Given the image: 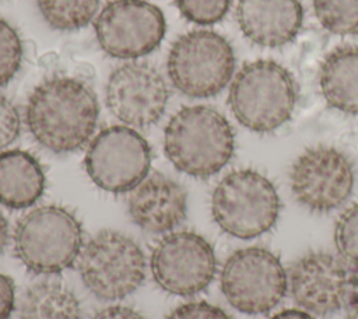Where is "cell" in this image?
Listing matches in <instances>:
<instances>
[{"label": "cell", "instance_id": "15", "mask_svg": "<svg viewBox=\"0 0 358 319\" xmlns=\"http://www.w3.org/2000/svg\"><path fill=\"white\" fill-rule=\"evenodd\" d=\"M127 213L144 232L166 235L186 220L187 193L175 179L151 172L129 192Z\"/></svg>", "mask_w": 358, "mask_h": 319}, {"label": "cell", "instance_id": "19", "mask_svg": "<svg viewBox=\"0 0 358 319\" xmlns=\"http://www.w3.org/2000/svg\"><path fill=\"white\" fill-rule=\"evenodd\" d=\"M18 319H81V305L71 288L55 280H41L25 288Z\"/></svg>", "mask_w": 358, "mask_h": 319}, {"label": "cell", "instance_id": "14", "mask_svg": "<svg viewBox=\"0 0 358 319\" xmlns=\"http://www.w3.org/2000/svg\"><path fill=\"white\" fill-rule=\"evenodd\" d=\"M289 186L302 207L312 213H329L344 204L352 192V162L334 147L308 148L291 166Z\"/></svg>", "mask_w": 358, "mask_h": 319}, {"label": "cell", "instance_id": "17", "mask_svg": "<svg viewBox=\"0 0 358 319\" xmlns=\"http://www.w3.org/2000/svg\"><path fill=\"white\" fill-rule=\"evenodd\" d=\"M46 178L41 162L24 150L0 153V204L10 210L32 207L43 194Z\"/></svg>", "mask_w": 358, "mask_h": 319}, {"label": "cell", "instance_id": "4", "mask_svg": "<svg viewBox=\"0 0 358 319\" xmlns=\"http://www.w3.org/2000/svg\"><path fill=\"white\" fill-rule=\"evenodd\" d=\"M296 84L292 74L273 60L246 63L234 77L228 104L236 120L256 133H270L292 115Z\"/></svg>", "mask_w": 358, "mask_h": 319}, {"label": "cell", "instance_id": "22", "mask_svg": "<svg viewBox=\"0 0 358 319\" xmlns=\"http://www.w3.org/2000/svg\"><path fill=\"white\" fill-rule=\"evenodd\" d=\"M24 56L22 41L17 29L0 18V87L8 84L18 73Z\"/></svg>", "mask_w": 358, "mask_h": 319}, {"label": "cell", "instance_id": "1", "mask_svg": "<svg viewBox=\"0 0 358 319\" xmlns=\"http://www.w3.org/2000/svg\"><path fill=\"white\" fill-rule=\"evenodd\" d=\"M99 118L96 94L84 80L53 76L39 83L25 105V125L48 151L76 153L88 144Z\"/></svg>", "mask_w": 358, "mask_h": 319}, {"label": "cell", "instance_id": "25", "mask_svg": "<svg viewBox=\"0 0 358 319\" xmlns=\"http://www.w3.org/2000/svg\"><path fill=\"white\" fill-rule=\"evenodd\" d=\"M21 116L15 104L0 94V153L11 146L20 136Z\"/></svg>", "mask_w": 358, "mask_h": 319}, {"label": "cell", "instance_id": "16", "mask_svg": "<svg viewBox=\"0 0 358 319\" xmlns=\"http://www.w3.org/2000/svg\"><path fill=\"white\" fill-rule=\"evenodd\" d=\"M236 21L250 42L278 48L298 35L303 8L299 0H239Z\"/></svg>", "mask_w": 358, "mask_h": 319}, {"label": "cell", "instance_id": "27", "mask_svg": "<svg viewBox=\"0 0 358 319\" xmlns=\"http://www.w3.org/2000/svg\"><path fill=\"white\" fill-rule=\"evenodd\" d=\"M15 309L14 281L0 271V319H8Z\"/></svg>", "mask_w": 358, "mask_h": 319}, {"label": "cell", "instance_id": "26", "mask_svg": "<svg viewBox=\"0 0 358 319\" xmlns=\"http://www.w3.org/2000/svg\"><path fill=\"white\" fill-rule=\"evenodd\" d=\"M165 319H232L224 309L206 301L186 302L175 308Z\"/></svg>", "mask_w": 358, "mask_h": 319}, {"label": "cell", "instance_id": "31", "mask_svg": "<svg viewBox=\"0 0 358 319\" xmlns=\"http://www.w3.org/2000/svg\"><path fill=\"white\" fill-rule=\"evenodd\" d=\"M345 319H358V295L347 305Z\"/></svg>", "mask_w": 358, "mask_h": 319}, {"label": "cell", "instance_id": "9", "mask_svg": "<svg viewBox=\"0 0 358 319\" xmlns=\"http://www.w3.org/2000/svg\"><path fill=\"white\" fill-rule=\"evenodd\" d=\"M151 160V147L136 129L113 125L91 139L84 166L92 183L117 194L131 192L150 173Z\"/></svg>", "mask_w": 358, "mask_h": 319}, {"label": "cell", "instance_id": "18", "mask_svg": "<svg viewBox=\"0 0 358 319\" xmlns=\"http://www.w3.org/2000/svg\"><path fill=\"white\" fill-rule=\"evenodd\" d=\"M319 85L331 108L358 115V46H341L329 53L320 67Z\"/></svg>", "mask_w": 358, "mask_h": 319}, {"label": "cell", "instance_id": "10", "mask_svg": "<svg viewBox=\"0 0 358 319\" xmlns=\"http://www.w3.org/2000/svg\"><path fill=\"white\" fill-rule=\"evenodd\" d=\"M288 288L299 308L327 316L347 308L358 295V267L338 253L308 252L289 267Z\"/></svg>", "mask_w": 358, "mask_h": 319}, {"label": "cell", "instance_id": "7", "mask_svg": "<svg viewBox=\"0 0 358 319\" xmlns=\"http://www.w3.org/2000/svg\"><path fill=\"white\" fill-rule=\"evenodd\" d=\"M235 70L231 43L210 29L180 35L171 46L166 71L172 85L190 98H210L221 92Z\"/></svg>", "mask_w": 358, "mask_h": 319}, {"label": "cell", "instance_id": "6", "mask_svg": "<svg viewBox=\"0 0 358 319\" xmlns=\"http://www.w3.org/2000/svg\"><path fill=\"white\" fill-rule=\"evenodd\" d=\"M77 270L83 284L95 298L119 301L143 285L147 262L133 238L103 229L84 242Z\"/></svg>", "mask_w": 358, "mask_h": 319}, {"label": "cell", "instance_id": "23", "mask_svg": "<svg viewBox=\"0 0 358 319\" xmlns=\"http://www.w3.org/2000/svg\"><path fill=\"white\" fill-rule=\"evenodd\" d=\"M337 253L358 267V203L350 206L334 225Z\"/></svg>", "mask_w": 358, "mask_h": 319}, {"label": "cell", "instance_id": "29", "mask_svg": "<svg viewBox=\"0 0 358 319\" xmlns=\"http://www.w3.org/2000/svg\"><path fill=\"white\" fill-rule=\"evenodd\" d=\"M270 319H315L309 312L303 309H284Z\"/></svg>", "mask_w": 358, "mask_h": 319}, {"label": "cell", "instance_id": "11", "mask_svg": "<svg viewBox=\"0 0 358 319\" xmlns=\"http://www.w3.org/2000/svg\"><path fill=\"white\" fill-rule=\"evenodd\" d=\"M150 269L162 291L178 297H193L214 280L217 257L204 236L193 231H172L154 246Z\"/></svg>", "mask_w": 358, "mask_h": 319}, {"label": "cell", "instance_id": "2", "mask_svg": "<svg viewBox=\"0 0 358 319\" xmlns=\"http://www.w3.org/2000/svg\"><path fill=\"white\" fill-rule=\"evenodd\" d=\"M164 151L179 172L206 179L232 158L234 130L224 115L211 106H183L165 126Z\"/></svg>", "mask_w": 358, "mask_h": 319}, {"label": "cell", "instance_id": "5", "mask_svg": "<svg viewBox=\"0 0 358 319\" xmlns=\"http://www.w3.org/2000/svg\"><path fill=\"white\" fill-rule=\"evenodd\" d=\"M280 196L268 178L255 169L227 173L211 194V214L228 235L253 239L270 231L278 220Z\"/></svg>", "mask_w": 358, "mask_h": 319}, {"label": "cell", "instance_id": "8", "mask_svg": "<svg viewBox=\"0 0 358 319\" xmlns=\"http://www.w3.org/2000/svg\"><path fill=\"white\" fill-rule=\"evenodd\" d=\"M220 285L235 309L259 315L282 299L288 290V274L271 250L250 246L228 256L221 269Z\"/></svg>", "mask_w": 358, "mask_h": 319}, {"label": "cell", "instance_id": "3", "mask_svg": "<svg viewBox=\"0 0 358 319\" xmlns=\"http://www.w3.org/2000/svg\"><path fill=\"white\" fill-rule=\"evenodd\" d=\"M11 241L14 256L29 273L55 276L77 263L84 246V232L73 211L45 204L21 215Z\"/></svg>", "mask_w": 358, "mask_h": 319}, {"label": "cell", "instance_id": "28", "mask_svg": "<svg viewBox=\"0 0 358 319\" xmlns=\"http://www.w3.org/2000/svg\"><path fill=\"white\" fill-rule=\"evenodd\" d=\"M91 319H144V316L126 305H109L98 311Z\"/></svg>", "mask_w": 358, "mask_h": 319}, {"label": "cell", "instance_id": "20", "mask_svg": "<svg viewBox=\"0 0 358 319\" xmlns=\"http://www.w3.org/2000/svg\"><path fill=\"white\" fill-rule=\"evenodd\" d=\"M36 6L52 29L73 32L92 21L98 11L99 0H36Z\"/></svg>", "mask_w": 358, "mask_h": 319}, {"label": "cell", "instance_id": "24", "mask_svg": "<svg viewBox=\"0 0 358 319\" xmlns=\"http://www.w3.org/2000/svg\"><path fill=\"white\" fill-rule=\"evenodd\" d=\"M175 3L182 17L199 25L221 21L231 7V0H175Z\"/></svg>", "mask_w": 358, "mask_h": 319}, {"label": "cell", "instance_id": "21", "mask_svg": "<svg viewBox=\"0 0 358 319\" xmlns=\"http://www.w3.org/2000/svg\"><path fill=\"white\" fill-rule=\"evenodd\" d=\"M320 25L336 35L358 34V0H312Z\"/></svg>", "mask_w": 358, "mask_h": 319}, {"label": "cell", "instance_id": "13", "mask_svg": "<svg viewBox=\"0 0 358 319\" xmlns=\"http://www.w3.org/2000/svg\"><path fill=\"white\" fill-rule=\"evenodd\" d=\"M169 101V88L148 62L127 60L117 66L105 85V104L124 126L147 129L159 122Z\"/></svg>", "mask_w": 358, "mask_h": 319}, {"label": "cell", "instance_id": "12", "mask_svg": "<svg viewBox=\"0 0 358 319\" xmlns=\"http://www.w3.org/2000/svg\"><path fill=\"white\" fill-rule=\"evenodd\" d=\"M94 29L108 56L137 60L159 46L166 22L159 7L145 0H110L99 11Z\"/></svg>", "mask_w": 358, "mask_h": 319}, {"label": "cell", "instance_id": "30", "mask_svg": "<svg viewBox=\"0 0 358 319\" xmlns=\"http://www.w3.org/2000/svg\"><path fill=\"white\" fill-rule=\"evenodd\" d=\"M10 227H8V221L6 218V215L3 214V211L0 210V253L6 249V246L8 245L10 241Z\"/></svg>", "mask_w": 358, "mask_h": 319}]
</instances>
